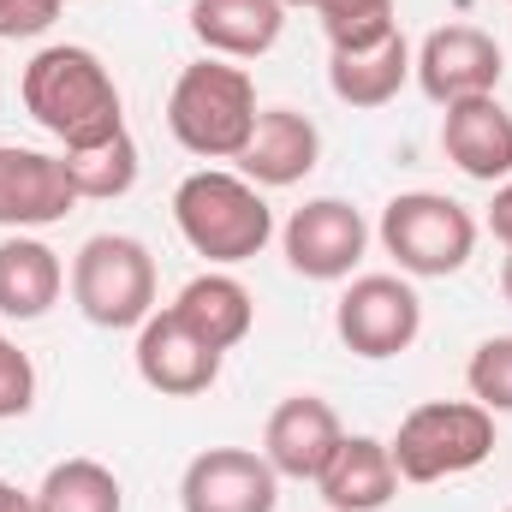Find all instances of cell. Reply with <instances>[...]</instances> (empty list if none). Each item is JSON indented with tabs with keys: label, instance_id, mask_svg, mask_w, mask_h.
Returning a JSON list of instances; mask_svg holds the SVG:
<instances>
[{
	"label": "cell",
	"instance_id": "cell-1",
	"mask_svg": "<svg viewBox=\"0 0 512 512\" xmlns=\"http://www.w3.org/2000/svg\"><path fill=\"white\" fill-rule=\"evenodd\" d=\"M18 96L36 126L60 137V149H90V143L126 131V102H120L114 72L102 66L96 48H78V42H54V48L30 54Z\"/></svg>",
	"mask_w": 512,
	"mask_h": 512
},
{
	"label": "cell",
	"instance_id": "cell-2",
	"mask_svg": "<svg viewBox=\"0 0 512 512\" xmlns=\"http://www.w3.org/2000/svg\"><path fill=\"white\" fill-rule=\"evenodd\" d=\"M173 227L191 251L215 268H239L262 256V245L274 239V209L268 197L256 191L245 173H221V167H203V173H185L179 191H173Z\"/></svg>",
	"mask_w": 512,
	"mask_h": 512
},
{
	"label": "cell",
	"instance_id": "cell-3",
	"mask_svg": "<svg viewBox=\"0 0 512 512\" xmlns=\"http://www.w3.org/2000/svg\"><path fill=\"white\" fill-rule=\"evenodd\" d=\"M256 114L262 108H256L251 72L233 60H215V54L191 60L167 96V131L179 137V149H191L203 161H239Z\"/></svg>",
	"mask_w": 512,
	"mask_h": 512
},
{
	"label": "cell",
	"instance_id": "cell-4",
	"mask_svg": "<svg viewBox=\"0 0 512 512\" xmlns=\"http://www.w3.org/2000/svg\"><path fill=\"white\" fill-rule=\"evenodd\" d=\"M399 483H447L477 471L495 453V411L477 399H429L399 417V435L387 441Z\"/></svg>",
	"mask_w": 512,
	"mask_h": 512
},
{
	"label": "cell",
	"instance_id": "cell-5",
	"mask_svg": "<svg viewBox=\"0 0 512 512\" xmlns=\"http://www.w3.org/2000/svg\"><path fill=\"white\" fill-rule=\"evenodd\" d=\"M72 304L90 328H143L155 316V256L131 233H96L72 256Z\"/></svg>",
	"mask_w": 512,
	"mask_h": 512
},
{
	"label": "cell",
	"instance_id": "cell-6",
	"mask_svg": "<svg viewBox=\"0 0 512 512\" xmlns=\"http://www.w3.org/2000/svg\"><path fill=\"white\" fill-rule=\"evenodd\" d=\"M382 251L411 280H447L477 256V215L441 191H399L382 209Z\"/></svg>",
	"mask_w": 512,
	"mask_h": 512
},
{
	"label": "cell",
	"instance_id": "cell-7",
	"mask_svg": "<svg viewBox=\"0 0 512 512\" xmlns=\"http://www.w3.org/2000/svg\"><path fill=\"white\" fill-rule=\"evenodd\" d=\"M334 334L352 358H399L423 334V298L411 292L405 274H358L334 304Z\"/></svg>",
	"mask_w": 512,
	"mask_h": 512
},
{
	"label": "cell",
	"instance_id": "cell-8",
	"mask_svg": "<svg viewBox=\"0 0 512 512\" xmlns=\"http://www.w3.org/2000/svg\"><path fill=\"white\" fill-rule=\"evenodd\" d=\"M411 72H417V84L435 108H453V102H471V96H495L501 72H507V54L477 24H441L411 54Z\"/></svg>",
	"mask_w": 512,
	"mask_h": 512
},
{
	"label": "cell",
	"instance_id": "cell-9",
	"mask_svg": "<svg viewBox=\"0 0 512 512\" xmlns=\"http://www.w3.org/2000/svg\"><path fill=\"white\" fill-rule=\"evenodd\" d=\"M280 245H286L292 274H304V280H346L364 262L370 227H364V215L346 197H310L280 227Z\"/></svg>",
	"mask_w": 512,
	"mask_h": 512
},
{
	"label": "cell",
	"instance_id": "cell-10",
	"mask_svg": "<svg viewBox=\"0 0 512 512\" xmlns=\"http://www.w3.org/2000/svg\"><path fill=\"white\" fill-rule=\"evenodd\" d=\"M280 477L251 447H209L179 477V512H274Z\"/></svg>",
	"mask_w": 512,
	"mask_h": 512
},
{
	"label": "cell",
	"instance_id": "cell-11",
	"mask_svg": "<svg viewBox=\"0 0 512 512\" xmlns=\"http://www.w3.org/2000/svg\"><path fill=\"white\" fill-rule=\"evenodd\" d=\"M346 441L340 429V411L322 399V393H286L274 411H268V429H262V459L274 465V477H292V483H316L322 465L334 459V447Z\"/></svg>",
	"mask_w": 512,
	"mask_h": 512
},
{
	"label": "cell",
	"instance_id": "cell-12",
	"mask_svg": "<svg viewBox=\"0 0 512 512\" xmlns=\"http://www.w3.org/2000/svg\"><path fill=\"white\" fill-rule=\"evenodd\" d=\"M72 209H78V191H72L60 155L24 149V143H0V227L6 233L54 227Z\"/></svg>",
	"mask_w": 512,
	"mask_h": 512
},
{
	"label": "cell",
	"instance_id": "cell-13",
	"mask_svg": "<svg viewBox=\"0 0 512 512\" xmlns=\"http://www.w3.org/2000/svg\"><path fill=\"white\" fill-rule=\"evenodd\" d=\"M137 376L143 387H155V393H167V399H197V393H209L215 376H221V352L215 346H203L173 310H155L143 328H137Z\"/></svg>",
	"mask_w": 512,
	"mask_h": 512
},
{
	"label": "cell",
	"instance_id": "cell-14",
	"mask_svg": "<svg viewBox=\"0 0 512 512\" xmlns=\"http://www.w3.org/2000/svg\"><path fill=\"white\" fill-rule=\"evenodd\" d=\"M322 161V131L298 108H262L251 126V143L239 149V173L256 191H286L298 179H310Z\"/></svg>",
	"mask_w": 512,
	"mask_h": 512
},
{
	"label": "cell",
	"instance_id": "cell-15",
	"mask_svg": "<svg viewBox=\"0 0 512 512\" xmlns=\"http://www.w3.org/2000/svg\"><path fill=\"white\" fill-rule=\"evenodd\" d=\"M441 149L447 161L477 179V185H501L512 179V114L495 96H471V102H453L441 114Z\"/></svg>",
	"mask_w": 512,
	"mask_h": 512
},
{
	"label": "cell",
	"instance_id": "cell-16",
	"mask_svg": "<svg viewBox=\"0 0 512 512\" xmlns=\"http://www.w3.org/2000/svg\"><path fill=\"white\" fill-rule=\"evenodd\" d=\"M286 30L280 0H191V36L215 60H262Z\"/></svg>",
	"mask_w": 512,
	"mask_h": 512
},
{
	"label": "cell",
	"instance_id": "cell-17",
	"mask_svg": "<svg viewBox=\"0 0 512 512\" xmlns=\"http://www.w3.org/2000/svg\"><path fill=\"white\" fill-rule=\"evenodd\" d=\"M316 489H322V501L334 512H382L399 495V471H393L387 441H376V435H346L334 447V459L322 465Z\"/></svg>",
	"mask_w": 512,
	"mask_h": 512
},
{
	"label": "cell",
	"instance_id": "cell-18",
	"mask_svg": "<svg viewBox=\"0 0 512 512\" xmlns=\"http://www.w3.org/2000/svg\"><path fill=\"white\" fill-rule=\"evenodd\" d=\"M66 292V262L54 245L12 233L0 239V316L6 322H42Z\"/></svg>",
	"mask_w": 512,
	"mask_h": 512
},
{
	"label": "cell",
	"instance_id": "cell-19",
	"mask_svg": "<svg viewBox=\"0 0 512 512\" xmlns=\"http://www.w3.org/2000/svg\"><path fill=\"white\" fill-rule=\"evenodd\" d=\"M167 310H173L203 346H215L221 358L251 334V322H256V304H251V292H245V280H233V274H221V268L185 280L179 298H173Z\"/></svg>",
	"mask_w": 512,
	"mask_h": 512
},
{
	"label": "cell",
	"instance_id": "cell-20",
	"mask_svg": "<svg viewBox=\"0 0 512 512\" xmlns=\"http://www.w3.org/2000/svg\"><path fill=\"white\" fill-rule=\"evenodd\" d=\"M405 78H411V42L399 30L382 36V42H370V48H334L328 54V90L346 108H358V114L387 108L405 90Z\"/></svg>",
	"mask_w": 512,
	"mask_h": 512
},
{
	"label": "cell",
	"instance_id": "cell-21",
	"mask_svg": "<svg viewBox=\"0 0 512 512\" xmlns=\"http://www.w3.org/2000/svg\"><path fill=\"white\" fill-rule=\"evenodd\" d=\"M60 161H66V179H72L78 203H114V197H126L131 185H137V167H143L131 131H114V137H102L90 149H60Z\"/></svg>",
	"mask_w": 512,
	"mask_h": 512
},
{
	"label": "cell",
	"instance_id": "cell-22",
	"mask_svg": "<svg viewBox=\"0 0 512 512\" xmlns=\"http://www.w3.org/2000/svg\"><path fill=\"white\" fill-rule=\"evenodd\" d=\"M36 512H126V489L102 459H60L36 483Z\"/></svg>",
	"mask_w": 512,
	"mask_h": 512
},
{
	"label": "cell",
	"instance_id": "cell-23",
	"mask_svg": "<svg viewBox=\"0 0 512 512\" xmlns=\"http://www.w3.org/2000/svg\"><path fill=\"white\" fill-rule=\"evenodd\" d=\"M310 12L322 18L334 48H370V42L399 30L393 24V0H310Z\"/></svg>",
	"mask_w": 512,
	"mask_h": 512
},
{
	"label": "cell",
	"instance_id": "cell-24",
	"mask_svg": "<svg viewBox=\"0 0 512 512\" xmlns=\"http://www.w3.org/2000/svg\"><path fill=\"white\" fill-rule=\"evenodd\" d=\"M465 387L483 411H507L512 417V334H495L471 352L465 364Z\"/></svg>",
	"mask_w": 512,
	"mask_h": 512
},
{
	"label": "cell",
	"instance_id": "cell-25",
	"mask_svg": "<svg viewBox=\"0 0 512 512\" xmlns=\"http://www.w3.org/2000/svg\"><path fill=\"white\" fill-rule=\"evenodd\" d=\"M36 405V364L0 334V423L6 417H24Z\"/></svg>",
	"mask_w": 512,
	"mask_h": 512
},
{
	"label": "cell",
	"instance_id": "cell-26",
	"mask_svg": "<svg viewBox=\"0 0 512 512\" xmlns=\"http://www.w3.org/2000/svg\"><path fill=\"white\" fill-rule=\"evenodd\" d=\"M66 0H0V42H24V36H42L54 18H60Z\"/></svg>",
	"mask_w": 512,
	"mask_h": 512
},
{
	"label": "cell",
	"instance_id": "cell-27",
	"mask_svg": "<svg viewBox=\"0 0 512 512\" xmlns=\"http://www.w3.org/2000/svg\"><path fill=\"white\" fill-rule=\"evenodd\" d=\"M489 233H495V239L512 251V179H501V185H495V203H489Z\"/></svg>",
	"mask_w": 512,
	"mask_h": 512
},
{
	"label": "cell",
	"instance_id": "cell-28",
	"mask_svg": "<svg viewBox=\"0 0 512 512\" xmlns=\"http://www.w3.org/2000/svg\"><path fill=\"white\" fill-rule=\"evenodd\" d=\"M0 512H36V495H24V489H12V483L0 477Z\"/></svg>",
	"mask_w": 512,
	"mask_h": 512
},
{
	"label": "cell",
	"instance_id": "cell-29",
	"mask_svg": "<svg viewBox=\"0 0 512 512\" xmlns=\"http://www.w3.org/2000/svg\"><path fill=\"white\" fill-rule=\"evenodd\" d=\"M501 298L512 304V251H507V262H501Z\"/></svg>",
	"mask_w": 512,
	"mask_h": 512
},
{
	"label": "cell",
	"instance_id": "cell-30",
	"mask_svg": "<svg viewBox=\"0 0 512 512\" xmlns=\"http://www.w3.org/2000/svg\"><path fill=\"white\" fill-rule=\"evenodd\" d=\"M280 6H286V12H292V6H310V0H280Z\"/></svg>",
	"mask_w": 512,
	"mask_h": 512
},
{
	"label": "cell",
	"instance_id": "cell-31",
	"mask_svg": "<svg viewBox=\"0 0 512 512\" xmlns=\"http://www.w3.org/2000/svg\"><path fill=\"white\" fill-rule=\"evenodd\" d=\"M507 512H512V507H507Z\"/></svg>",
	"mask_w": 512,
	"mask_h": 512
}]
</instances>
